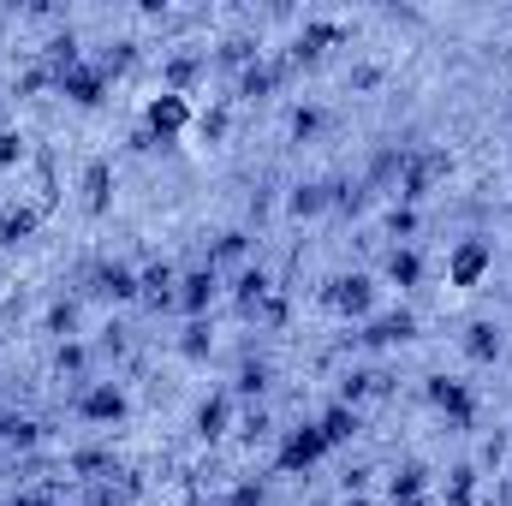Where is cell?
<instances>
[{
  "mask_svg": "<svg viewBox=\"0 0 512 506\" xmlns=\"http://www.w3.org/2000/svg\"><path fill=\"white\" fill-rule=\"evenodd\" d=\"M423 399H429V411L447 423V429H477V387L459 376H423Z\"/></svg>",
  "mask_w": 512,
  "mask_h": 506,
  "instance_id": "cell-1",
  "label": "cell"
},
{
  "mask_svg": "<svg viewBox=\"0 0 512 506\" xmlns=\"http://www.w3.org/2000/svg\"><path fill=\"white\" fill-rule=\"evenodd\" d=\"M322 459H328V441H322L316 417H310V423L280 429V447H274V471H280V477H310Z\"/></svg>",
  "mask_w": 512,
  "mask_h": 506,
  "instance_id": "cell-2",
  "label": "cell"
},
{
  "mask_svg": "<svg viewBox=\"0 0 512 506\" xmlns=\"http://www.w3.org/2000/svg\"><path fill=\"white\" fill-rule=\"evenodd\" d=\"M322 304H328L340 322H370V316H376V274H364V268L334 274V280L322 286Z\"/></svg>",
  "mask_w": 512,
  "mask_h": 506,
  "instance_id": "cell-3",
  "label": "cell"
},
{
  "mask_svg": "<svg viewBox=\"0 0 512 506\" xmlns=\"http://www.w3.org/2000/svg\"><path fill=\"white\" fill-rule=\"evenodd\" d=\"M447 173H453V155H447V149H411V155H405V173H399V191H393V197H399L405 209H417V203H423V197H429V191H435Z\"/></svg>",
  "mask_w": 512,
  "mask_h": 506,
  "instance_id": "cell-4",
  "label": "cell"
},
{
  "mask_svg": "<svg viewBox=\"0 0 512 506\" xmlns=\"http://www.w3.org/2000/svg\"><path fill=\"white\" fill-rule=\"evenodd\" d=\"M197 126V114H191V102L185 96H173V90H155L149 102H143V131L161 143V149H173L185 131Z\"/></svg>",
  "mask_w": 512,
  "mask_h": 506,
  "instance_id": "cell-5",
  "label": "cell"
},
{
  "mask_svg": "<svg viewBox=\"0 0 512 506\" xmlns=\"http://www.w3.org/2000/svg\"><path fill=\"white\" fill-rule=\"evenodd\" d=\"M489 274H495V245H489L483 233H465V239L447 251V286H459V292H477Z\"/></svg>",
  "mask_w": 512,
  "mask_h": 506,
  "instance_id": "cell-6",
  "label": "cell"
},
{
  "mask_svg": "<svg viewBox=\"0 0 512 506\" xmlns=\"http://www.w3.org/2000/svg\"><path fill=\"white\" fill-rule=\"evenodd\" d=\"M72 411H78V423H96V429H108V423H126L131 399L120 381H84L78 393H72Z\"/></svg>",
  "mask_w": 512,
  "mask_h": 506,
  "instance_id": "cell-7",
  "label": "cell"
},
{
  "mask_svg": "<svg viewBox=\"0 0 512 506\" xmlns=\"http://www.w3.org/2000/svg\"><path fill=\"white\" fill-rule=\"evenodd\" d=\"M340 42H346V24H334V18H304L298 36H292V48H286V60H292V72H310V66H322V54L340 48Z\"/></svg>",
  "mask_w": 512,
  "mask_h": 506,
  "instance_id": "cell-8",
  "label": "cell"
},
{
  "mask_svg": "<svg viewBox=\"0 0 512 506\" xmlns=\"http://www.w3.org/2000/svg\"><path fill=\"white\" fill-rule=\"evenodd\" d=\"M364 352H393V346H405V340H417V310H382V316H370V322H358V334H352Z\"/></svg>",
  "mask_w": 512,
  "mask_h": 506,
  "instance_id": "cell-9",
  "label": "cell"
},
{
  "mask_svg": "<svg viewBox=\"0 0 512 506\" xmlns=\"http://www.w3.org/2000/svg\"><path fill=\"white\" fill-rule=\"evenodd\" d=\"M108 90H114V84L96 72V60H84V66H72V72H60V78H54V96H66L78 114H96V108L108 102Z\"/></svg>",
  "mask_w": 512,
  "mask_h": 506,
  "instance_id": "cell-10",
  "label": "cell"
},
{
  "mask_svg": "<svg viewBox=\"0 0 512 506\" xmlns=\"http://www.w3.org/2000/svg\"><path fill=\"white\" fill-rule=\"evenodd\" d=\"M215 298H221V268L197 262V268L179 274V298H173V310H185V322H197V316L215 310Z\"/></svg>",
  "mask_w": 512,
  "mask_h": 506,
  "instance_id": "cell-11",
  "label": "cell"
},
{
  "mask_svg": "<svg viewBox=\"0 0 512 506\" xmlns=\"http://www.w3.org/2000/svg\"><path fill=\"white\" fill-rule=\"evenodd\" d=\"M286 78H292V60H286V54H262L251 72L233 78V96H239V102H268Z\"/></svg>",
  "mask_w": 512,
  "mask_h": 506,
  "instance_id": "cell-12",
  "label": "cell"
},
{
  "mask_svg": "<svg viewBox=\"0 0 512 506\" xmlns=\"http://www.w3.org/2000/svg\"><path fill=\"white\" fill-rule=\"evenodd\" d=\"M42 441H48V423H42V417H30V411H0V447H6L12 465H18V459H36Z\"/></svg>",
  "mask_w": 512,
  "mask_h": 506,
  "instance_id": "cell-13",
  "label": "cell"
},
{
  "mask_svg": "<svg viewBox=\"0 0 512 506\" xmlns=\"http://www.w3.org/2000/svg\"><path fill=\"white\" fill-rule=\"evenodd\" d=\"M90 298H102V304H137L143 298L137 268L131 262H96L90 268Z\"/></svg>",
  "mask_w": 512,
  "mask_h": 506,
  "instance_id": "cell-14",
  "label": "cell"
},
{
  "mask_svg": "<svg viewBox=\"0 0 512 506\" xmlns=\"http://www.w3.org/2000/svg\"><path fill=\"white\" fill-rule=\"evenodd\" d=\"M227 292H233V310H239L245 322H256V310L274 298V274H268L262 262H245V268L233 274V286H227Z\"/></svg>",
  "mask_w": 512,
  "mask_h": 506,
  "instance_id": "cell-15",
  "label": "cell"
},
{
  "mask_svg": "<svg viewBox=\"0 0 512 506\" xmlns=\"http://www.w3.org/2000/svg\"><path fill=\"white\" fill-rule=\"evenodd\" d=\"M316 429H322L328 453H340V447H352V441L364 435V411H352V405L328 399V405H322V417H316Z\"/></svg>",
  "mask_w": 512,
  "mask_h": 506,
  "instance_id": "cell-16",
  "label": "cell"
},
{
  "mask_svg": "<svg viewBox=\"0 0 512 506\" xmlns=\"http://www.w3.org/2000/svg\"><path fill=\"white\" fill-rule=\"evenodd\" d=\"M334 209V179H298L292 191H286V215L292 221H316V215H328Z\"/></svg>",
  "mask_w": 512,
  "mask_h": 506,
  "instance_id": "cell-17",
  "label": "cell"
},
{
  "mask_svg": "<svg viewBox=\"0 0 512 506\" xmlns=\"http://www.w3.org/2000/svg\"><path fill=\"white\" fill-rule=\"evenodd\" d=\"M465 358L471 364H501V352H507V334H501V322H489V316H477V322H465Z\"/></svg>",
  "mask_w": 512,
  "mask_h": 506,
  "instance_id": "cell-18",
  "label": "cell"
},
{
  "mask_svg": "<svg viewBox=\"0 0 512 506\" xmlns=\"http://www.w3.org/2000/svg\"><path fill=\"white\" fill-rule=\"evenodd\" d=\"M423 251L417 245H387V256H382V280L387 286H399V292H411V286H423Z\"/></svg>",
  "mask_w": 512,
  "mask_h": 506,
  "instance_id": "cell-19",
  "label": "cell"
},
{
  "mask_svg": "<svg viewBox=\"0 0 512 506\" xmlns=\"http://www.w3.org/2000/svg\"><path fill=\"white\" fill-rule=\"evenodd\" d=\"M387 501H393V506L429 501V465H423V459H405V465H393V477H387Z\"/></svg>",
  "mask_w": 512,
  "mask_h": 506,
  "instance_id": "cell-20",
  "label": "cell"
},
{
  "mask_svg": "<svg viewBox=\"0 0 512 506\" xmlns=\"http://www.w3.org/2000/svg\"><path fill=\"white\" fill-rule=\"evenodd\" d=\"M42 66L60 78V72H72V66H84V36L72 30V24H60L48 42H42Z\"/></svg>",
  "mask_w": 512,
  "mask_h": 506,
  "instance_id": "cell-21",
  "label": "cell"
},
{
  "mask_svg": "<svg viewBox=\"0 0 512 506\" xmlns=\"http://www.w3.org/2000/svg\"><path fill=\"white\" fill-rule=\"evenodd\" d=\"M191 429H197L203 441H221V435L233 429V393L221 387V393H209V399H197V417H191Z\"/></svg>",
  "mask_w": 512,
  "mask_h": 506,
  "instance_id": "cell-22",
  "label": "cell"
},
{
  "mask_svg": "<svg viewBox=\"0 0 512 506\" xmlns=\"http://www.w3.org/2000/svg\"><path fill=\"white\" fill-rule=\"evenodd\" d=\"M405 143H382L376 155H370V167H364V185L370 191H399V173H405Z\"/></svg>",
  "mask_w": 512,
  "mask_h": 506,
  "instance_id": "cell-23",
  "label": "cell"
},
{
  "mask_svg": "<svg viewBox=\"0 0 512 506\" xmlns=\"http://www.w3.org/2000/svg\"><path fill=\"white\" fill-rule=\"evenodd\" d=\"M203 72H209V60H203V54H191V48H179V54H167V60H161V90L185 96Z\"/></svg>",
  "mask_w": 512,
  "mask_h": 506,
  "instance_id": "cell-24",
  "label": "cell"
},
{
  "mask_svg": "<svg viewBox=\"0 0 512 506\" xmlns=\"http://www.w3.org/2000/svg\"><path fill=\"white\" fill-rule=\"evenodd\" d=\"M84 209H90V215H108V209H114V161H108V155H96V161L84 167Z\"/></svg>",
  "mask_w": 512,
  "mask_h": 506,
  "instance_id": "cell-25",
  "label": "cell"
},
{
  "mask_svg": "<svg viewBox=\"0 0 512 506\" xmlns=\"http://www.w3.org/2000/svg\"><path fill=\"white\" fill-rule=\"evenodd\" d=\"M137 286H143V304H149V310H167V304L179 298V268H173V262H149V268L137 274Z\"/></svg>",
  "mask_w": 512,
  "mask_h": 506,
  "instance_id": "cell-26",
  "label": "cell"
},
{
  "mask_svg": "<svg viewBox=\"0 0 512 506\" xmlns=\"http://www.w3.org/2000/svg\"><path fill=\"white\" fill-rule=\"evenodd\" d=\"M66 477L102 483V477H120V459H114L108 447H78V453H66Z\"/></svg>",
  "mask_w": 512,
  "mask_h": 506,
  "instance_id": "cell-27",
  "label": "cell"
},
{
  "mask_svg": "<svg viewBox=\"0 0 512 506\" xmlns=\"http://www.w3.org/2000/svg\"><path fill=\"white\" fill-rule=\"evenodd\" d=\"M268 387H274V364L245 352V364H239V376H233V387H227V393H233V399H251V405H256Z\"/></svg>",
  "mask_w": 512,
  "mask_h": 506,
  "instance_id": "cell-28",
  "label": "cell"
},
{
  "mask_svg": "<svg viewBox=\"0 0 512 506\" xmlns=\"http://www.w3.org/2000/svg\"><path fill=\"white\" fill-rule=\"evenodd\" d=\"M54 376L72 381V393L90 381V346L84 340H60V352H54Z\"/></svg>",
  "mask_w": 512,
  "mask_h": 506,
  "instance_id": "cell-29",
  "label": "cell"
},
{
  "mask_svg": "<svg viewBox=\"0 0 512 506\" xmlns=\"http://www.w3.org/2000/svg\"><path fill=\"white\" fill-rule=\"evenodd\" d=\"M370 393H387V376H382V370H346V376H340V405L364 411V399H370Z\"/></svg>",
  "mask_w": 512,
  "mask_h": 506,
  "instance_id": "cell-30",
  "label": "cell"
},
{
  "mask_svg": "<svg viewBox=\"0 0 512 506\" xmlns=\"http://www.w3.org/2000/svg\"><path fill=\"white\" fill-rule=\"evenodd\" d=\"M209 352H215V328H209V316L185 322V328H179V358H185V364H209Z\"/></svg>",
  "mask_w": 512,
  "mask_h": 506,
  "instance_id": "cell-31",
  "label": "cell"
},
{
  "mask_svg": "<svg viewBox=\"0 0 512 506\" xmlns=\"http://www.w3.org/2000/svg\"><path fill=\"white\" fill-rule=\"evenodd\" d=\"M131 66H137V42H131V36H120V42H102V48H96V72H102L108 84H114V78H126Z\"/></svg>",
  "mask_w": 512,
  "mask_h": 506,
  "instance_id": "cell-32",
  "label": "cell"
},
{
  "mask_svg": "<svg viewBox=\"0 0 512 506\" xmlns=\"http://www.w3.org/2000/svg\"><path fill=\"white\" fill-rule=\"evenodd\" d=\"M256 60H262V42L256 36H227L215 48V66H227V72H251Z\"/></svg>",
  "mask_w": 512,
  "mask_h": 506,
  "instance_id": "cell-33",
  "label": "cell"
},
{
  "mask_svg": "<svg viewBox=\"0 0 512 506\" xmlns=\"http://www.w3.org/2000/svg\"><path fill=\"white\" fill-rule=\"evenodd\" d=\"M370 185L364 179H334V215H346V221H358V215H370Z\"/></svg>",
  "mask_w": 512,
  "mask_h": 506,
  "instance_id": "cell-34",
  "label": "cell"
},
{
  "mask_svg": "<svg viewBox=\"0 0 512 506\" xmlns=\"http://www.w3.org/2000/svg\"><path fill=\"white\" fill-rule=\"evenodd\" d=\"M286 131H292V143H316V137L328 131V108H322V102H298L292 120H286Z\"/></svg>",
  "mask_w": 512,
  "mask_h": 506,
  "instance_id": "cell-35",
  "label": "cell"
},
{
  "mask_svg": "<svg viewBox=\"0 0 512 506\" xmlns=\"http://www.w3.org/2000/svg\"><path fill=\"white\" fill-rule=\"evenodd\" d=\"M245 256H251V233L245 227H227L215 239V251H209V268H245Z\"/></svg>",
  "mask_w": 512,
  "mask_h": 506,
  "instance_id": "cell-36",
  "label": "cell"
},
{
  "mask_svg": "<svg viewBox=\"0 0 512 506\" xmlns=\"http://www.w3.org/2000/svg\"><path fill=\"white\" fill-rule=\"evenodd\" d=\"M30 233H36V209H18V203L0 209V251H18Z\"/></svg>",
  "mask_w": 512,
  "mask_h": 506,
  "instance_id": "cell-37",
  "label": "cell"
},
{
  "mask_svg": "<svg viewBox=\"0 0 512 506\" xmlns=\"http://www.w3.org/2000/svg\"><path fill=\"white\" fill-rule=\"evenodd\" d=\"M78 298H60V304H48V316H42V328L54 334V340H78Z\"/></svg>",
  "mask_w": 512,
  "mask_h": 506,
  "instance_id": "cell-38",
  "label": "cell"
},
{
  "mask_svg": "<svg viewBox=\"0 0 512 506\" xmlns=\"http://www.w3.org/2000/svg\"><path fill=\"white\" fill-rule=\"evenodd\" d=\"M477 483H483L477 465H453V477H447V506H477Z\"/></svg>",
  "mask_w": 512,
  "mask_h": 506,
  "instance_id": "cell-39",
  "label": "cell"
},
{
  "mask_svg": "<svg viewBox=\"0 0 512 506\" xmlns=\"http://www.w3.org/2000/svg\"><path fill=\"white\" fill-rule=\"evenodd\" d=\"M417 227H423V215H417V209H405V203H393V209H387V239H393V245H411V239H417Z\"/></svg>",
  "mask_w": 512,
  "mask_h": 506,
  "instance_id": "cell-40",
  "label": "cell"
},
{
  "mask_svg": "<svg viewBox=\"0 0 512 506\" xmlns=\"http://www.w3.org/2000/svg\"><path fill=\"white\" fill-rule=\"evenodd\" d=\"M268 435H274V411H268V405H251V411L239 417V441L256 447V441H268Z\"/></svg>",
  "mask_w": 512,
  "mask_h": 506,
  "instance_id": "cell-41",
  "label": "cell"
},
{
  "mask_svg": "<svg viewBox=\"0 0 512 506\" xmlns=\"http://www.w3.org/2000/svg\"><path fill=\"white\" fill-rule=\"evenodd\" d=\"M227 126H233V114H227V102H215V108H203V114H197V137H203V143H221V137H227Z\"/></svg>",
  "mask_w": 512,
  "mask_h": 506,
  "instance_id": "cell-42",
  "label": "cell"
},
{
  "mask_svg": "<svg viewBox=\"0 0 512 506\" xmlns=\"http://www.w3.org/2000/svg\"><path fill=\"white\" fill-rule=\"evenodd\" d=\"M18 161H24V137L12 126H0V173H12Z\"/></svg>",
  "mask_w": 512,
  "mask_h": 506,
  "instance_id": "cell-43",
  "label": "cell"
},
{
  "mask_svg": "<svg viewBox=\"0 0 512 506\" xmlns=\"http://www.w3.org/2000/svg\"><path fill=\"white\" fill-rule=\"evenodd\" d=\"M233 506H268V483H256V477H245V483H233V495H227Z\"/></svg>",
  "mask_w": 512,
  "mask_h": 506,
  "instance_id": "cell-44",
  "label": "cell"
},
{
  "mask_svg": "<svg viewBox=\"0 0 512 506\" xmlns=\"http://www.w3.org/2000/svg\"><path fill=\"white\" fill-rule=\"evenodd\" d=\"M501 465H507V435H489L477 453V471H501Z\"/></svg>",
  "mask_w": 512,
  "mask_h": 506,
  "instance_id": "cell-45",
  "label": "cell"
},
{
  "mask_svg": "<svg viewBox=\"0 0 512 506\" xmlns=\"http://www.w3.org/2000/svg\"><path fill=\"white\" fill-rule=\"evenodd\" d=\"M36 90H54V72H48V66H30V72L18 78V96H36Z\"/></svg>",
  "mask_w": 512,
  "mask_h": 506,
  "instance_id": "cell-46",
  "label": "cell"
},
{
  "mask_svg": "<svg viewBox=\"0 0 512 506\" xmlns=\"http://www.w3.org/2000/svg\"><path fill=\"white\" fill-rule=\"evenodd\" d=\"M340 483H346V495H364V489L376 483V471H370V465H352V471H346Z\"/></svg>",
  "mask_w": 512,
  "mask_h": 506,
  "instance_id": "cell-47",
  "label": "cell"
},
{
  "mask_svg": "<svg viewBox=\"0 0 512 506\" xmlns=\"http://www.w3.org/2000/svg\"><path fill=\"white\" fill-rule=\"evenodd\" d=\"M102 352L120 358V352H126V328H108V334H102Z\"/></svg>",
  "mask_w": 512,
  "mask_h": 506,
  "instance_id": "cell-48",
  "label": "cell"
},
{
  "mask_svg": "<svg viewBox=\"0 0 512 506\" xmlns=\"http://www.w3.org/2000/svg\"><path fill=\"white\" fill-rule=\"evenodd\" d=\"M352 84H358V90H376V84H382V72H376V66H358V72H352Z\"/></svg>",
  "mask_w": 512,
  "mask_h": 506,
  "instance_id": "cell-49",
  "label": "cell"
},
{
  "mask_svg": "<svg viewBox=\"0 0 512 506\" xmlns=\"http://www.w3.org/2000/svg\"><path fill=\"white\" fill-rule=\"evenodd\" d=\"M12 506H54V495H48V489H24Z\"/></svg>",
  "mask_w": 512,
  "mask_h": 506,
  "instance_id": "cell-50",
  "label": "cell"
},
{
  "mask_svg": "<svg viewBox=\"0 0 512 506\" xmlns=\"http://www.w3.org/2000/svg\"><path fill=\"white\" fill-rule=\"evenodd\" d=\"M346 506H370V501H364V495H346Z\"/></svg>",
  "mask_w": 512,
  "mask_h": 506,
  "instance_id": "cell-51",
  "label": "cell"
},
{
  "mask_svg": "<svg viewBox=\"0 0 512 506\" xmlns=\"http://www.w3.org/2000/svg\"><path fill=\"white\" fill-rule=\"evenodd\" d=\"M310 506H334V501H310Z\"/></svg>",
  "mask_w": 512,
  "mask_h": 506,
  "instance_id": "cell-52",
  "label": "cell"
},
{
  "mask_svg": "<svg viewBox=\"0 0 512 506\" xmlns=\"http://www.w3.org/2000/svg\"><path fill=\"white\" fill-rule=\"evenodd\" d=\"M477 506H501V501H477Z\"/></svg>",
  "mask_w": 512,
  "mask_h": 506,
  "instance_id": "cell-53",
  "label": "cell"
},
{
  "mask_svg": "<svg viewBox=\"0 0 512 506\" xmlns=\"http://www.w3.org/2000/svg\"><path fill=\"white\" fill-rule=\"evenodd\" d=\"M411 506H429V501H411Z\"/></svg>",
  "mask_w": 512,
  "mask_h": 506,
  "instance_id": "cell-54",
  "label": "cell"
},
{
  "mask_svg": "<svg viewBox=\"0 0 512 506\" xmlns=\"http://www.w3.org/2000/svg\"><path fill=\"white\" fill-rule=\"evenodd\" d=\"M215 506H233V501H215Z\"/></svg>",
  "mask_w": 512,
  "mask_h": 506,
  "instance_id": "cell-55",
  "label": "cell"
},
{
  "mask_svg": "<svg viewBox=\"0 0 512 506\" xmlns=\"http://www.w3.org/2000/svg\"><path fill=\"white\" fill-rule=\"evenodd\" d=\"M0 459H6V447H0Z\"/></svg>",
  "mask_w": 512,
  "mask_h": 506,
  "instance_id": "cell-56",
  "label": "cell"
}]
</instances>
